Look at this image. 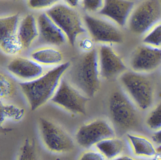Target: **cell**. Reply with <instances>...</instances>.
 Here are the masks:
<instances>
[{"label":"cell","mask_w":161,"mask_h":160,"mask_svg":"<svg viewBox=\"0 0 161 160\" xmlns=\"http://www.w3.org/2000/svg\"><path fill=\"white\" fill-rule=\"evenodd\" d=\"M70 67V62H64L49 69L35 80L19 83L32 111H35L51 101Z\"/></svg>","instance_id":"1"},{"label":"cell","mask_w":161,"mask_h":160,"mask_svg":"<svg viewBox=\"0 0 161 160\" xmlns=\"http://www.w3.org/2000/svg\"><path fill=\"white\" fill-rule=\"evenodd\" d=\"M68 81L88 98L100 88L101 76L97 46L85 52L69 70Z\"/></svg>","instance_id":"2"},{"label":"cell","mask_w":161,"mask_h":160,"mask_svg":"<svg viewBox=\"0 0 161 160\" xmlns=\"http://www.w3.org/2000/svg\"><path fill=\"white\" fill-rule=\"evenodd\" d=\"M123 91L140 110L146 111L153 105L155 88L153 81L146 74L126 71L119 76Z\"/></svg>","instance_id":"3"},{"label":"cell","mask_w":161,"mask_h":160,"mask_svg":"<svg viewBox=\"0 0 161 160\" xmlns=\"http://www.w3.org/2000/svg\"><path fill=\"white\" fill-rule=\"evenodd\" d=\"M108 108L113 125L118 130L130 131L139 125V109L123 89H115L111 93Z\"/></svg>","instance_id":"4"},{"label":"cell","mask_w":161,"mask_h":160,"mask_svg":"<svg viewBox=\"0 0 161 160\" xmlns=\"http://www.w3.org/2000/svg\"><path fill=\"white\" fill-rule=\"evenodd\" d=\"M47 12L65 33L71 45H75L80 36L88 33L80 8L62 3Z\"/></svg>","instance_id":"5"},{"label":"cell","mask_w":161,"mask_h":160,"mask_svg":"<svg viewBox=\"0 0 161 160\" xmlns=\"http://www.w3.org/2000/svg\"><path fill=\"white\" fill-rule=\"evenodd\" d=\"M161 21L160 0H144L134 8L127 24L132 33L145 36Z\"/></svg>","instance_id":"6"},{"label":"cell","mask_w":161,"mask_h":160,"mask_svg":"<svg viewBox=\"0 0 161 160\" xmlns=\"http://www.w3.org/2000/svg\"><path fill=\"white\" fill-rule=\"evenodd\" d=\"M88 34L97 44H120L124 40L117 25L99 14L83 13Z\"/></svg>","instance_id":"7"},{"label":"cell","mask_w":161,"mask_h":160,"mask_svg":"<svg viewBox=\"0 0 161 160\" xmlns=\"http://www.w3.org/2000/svg\"><path fill=\"white\" fill-rule=\"evenodd\" d=\"M23 13L5 12L0 16V46L5 54L17 56L24 50L18 32Z\"/></svg>","instance_id":"8"},{"label":"cell","mask_w":161,"mask_h":160,"mask_svg":"<svg viewBox=\"0 0 161 160\" xmlns=\"http://www.w3.org/2000/svg\"><path fill=\"white\" fill-rule=\"evenodd\" d=\"M90 99L64 78L51 101L73 114L85 115Z\"/></svg>","instance_id":"9"},{"label":"cell","mask_w":161,"mask_h":160,"mask_svg":"<svg viewBox=\"0 0 161 160\" xmlns=\"http://www.w3.org/2000/svg\"><path fill=\"white\" fill-rule=\"evenodd\" d=\"M39 126L42 141L49 150L61 153L73 149L74 147L73 139L56 123L45 118H40Z\"/></svg>","instance_id":"10"},{"label":"cell","mask_w":161,"mask_h":160,"mask_svg":"<svg viewBox=\"0 0 161 160\" xmlns=\"http://www.w3.org/2000/svg\"><path fill=\"white\" fill-rule=\"evenodd\" d=\"M116 136L113 124L103 119L95 120L82 125L77 131V143L85 148H90L99 142Z\"/></svg>","instance_id":"11"},{"label":"cell","mask_w":161,"mask_h":160,"mask_svg":"<svg viewBox=\"0 0 161 160\" xmlns=\"http://www.w3.org/2000/svg\"><path fill=\"white\" fill-rule=\"evenodd\" d=\"M161 66V48L144 43L135 49L130 57V67L135 72L147 74Z\"/></svg>","instance_id":"12"},{"label":"cell","mask_w":161,"mask_h":160,"mask_svg":"<svg viewBox=\"0 0 161 160\" xmlns=\"http://www.w3.org/2000/svg\"><path fill=\"white\" fill-rule=\"evenodd\" d=\"M37 13L39 37L36 43L41 46L59 47L69 43V40L62 28L47 12Z\"/></svg>","instance_id":"13"},{"label":"cell","mask_w":161,"mask_h":160,"mask_svg":"<svg viewBox=\"0 0 161 160\" xmlns=\"http://www.w3.org/2000/svg\"><path fill=\"white\" fill-rule=\"evenodd\" d=\"M111 45L99 44L97 46L101 76L103 79H113L127 71L125 62Z\"/></svg>","instance_id":"14"},{"label":"cell","mask_w":161,"mask_h":160,"mask_svg":"<svg viewBox=\"0 0 161 160\" xmlns=\"http://www.w3.org/2000/svg\"><path fill=\"white\" fill-rule=\"evenodd\" d=\"M31 57L17 56L8 63L7 70L13 76L22 82L35 80L43 75L49 69Z\"/></svg>","instance_id":"15"},{"label":"cell","mask_w":161,"mask_h":160,"mask_svg":"<svg viewBox=\"0 0 161 160\" xmlns=\"http://www.w3.org/2000/svg\"><path fill=\"white\" fill-rule=\"evenodd\" d=\"M135 7V4L132 0H105L102 9L98 14L123 27L128 24Z\"/></svg>","instance_id":"16"},{"label":"cell","mask_w":161,"mask_h":160,"mask_svg":"<svg viewBox=\"0 0 161 160\" xmlns=\"http://www.w3.org/2000/svg\"><path fill=\"white\" fill-rule=\"evenodd\" d=\"M18 35L24 50L36 43L39 37L37 13L28 11L23 13Z\"/></svg>","instance_id":"17"},{"label":"cell","mask_w":161,"mask_h":160,"mask_svg":"<svg viewBox=\"0 0 161 160\" xmlns=\"http://www.w3.org/2000/svg\"><path fill=\"white\" fill-rule=\"evenodd\" d=\"M126 139L133 153L136 157L150 159L158 152L154 142L145 136L128 133Z\"/></svg>","instance_id":"18"},{"label":"cell","mask_w":161,"mask_h":160,"mask_svg":"<svg viewBox=\"0 0 161 160\" xmlns=\"http://www.w3.org/2000/svg\"><path fill=\"white\" fill-rule=\"evenodd\" d=\"M30 56L44 67H54L64 63L63 53L54 46H39L31 51Z\"/></svg>","instance_id":"19"},{"label":"cell","mask_w":161,"mask_h":160,"mask_svg":"<svg viewBox=\"0 0 161 160\" xmlns=\"http://www.w3.org/2000/svg\"><path fill=\"white\" fill-rule=\"evenodd\" d=\"M95 147L107 160H113L123 155L126 148L124 140L116 136L103 140Z\"/></svg>","instance_id":"20"},{"label":"cell","mask_w":161,"mask_h":160,"mask_svg":"<svg viewBox=\"0 0 161 160\" xmlns=\"http://www.w3.org/2000/svg\"><path fill=\"white\" fill-rule=\"evenodd\" d=\"M1 101L8 102L12 100L17 94L18 87L14 80L5 72L0 73Z\"/></svg>","instance_id":"21"},{"label":"cell","mask_w":161,"mask_h":160,"mask_svg":"<svg viewBox=\"0 0 161 160\" xmlns=\"http://www.w3.org/2000/svg\"><path fill=\"white\" fill-rule=\"evenodd\" d=\"M1 102V124L6 119L19 120L24 116L25 110L23 108L8 102Z\"/></svg>","instance_id":"22"},{"label":"cell","mask_w":161,"mask_h":160,"mask_svg":"<svg viewBox=\"0 0 161 160\" xmlns=\"http://www.w3.org/2000/svg\"><path fill=\"white\" fill-rule=\"evenodd\" d=\"M29 11L35 13L47 12L59 4L62 0H23Z\"/></svg>","instance_id":"23"},{"label":"cell","mask_w":161,"mask_h":160,"mask_svg":"<svg viewBox=\"0 0 161 160\" xmlns=\"http://www.w3.org/2000/svg\"><path fill=\"white\" fill-rule=\"evenodd\" d=\"M145 123L147 127L153 132L161 130V101L148 114Z\"/></svg>","instance_id":"24"},{"label":"cell","mask_w":161,"mask_h":160,"mask_svg":"<svg viewBox=\"0 0 161 160\" xmlns=\"http://www.w3.org/2000/svg\"><path fill=\"white\" fill-rule=\"evenodd\" d=\"M17 160H38L33 141L26 139L19 150Z\"/></svg>","instance_id":"25"},{"label":"cell","mask_w":161,"mask_h":160,"mask_svg":"<svg viewBox=\"0 0 161 160\" xmlns=\"http://www.w3.org/2000/svg\"><path fill=\"white\" fill-rule=\"evenodd\" d=\"M142 41L144 44L161 48V21L143 36Z\"/></svg>","instance_id":"26"},{"label":"cell","mask_w":161,"mask_h":160,"mask_svg":"<svg viewBox=\"0 0 161 160\" xmlns=\"http://www.w3.org/2000/svg\"><path fill=\"white\" fill-rule=\"evenodd\" d=\"M105 0H82L80 9L83 13L98 14L102 9Z\"/></svg>","instance_id":"27"},{"label":"cell","mask_w":161,"mask_h":160,"mask_svg":"<svg viewBox=\"0 0 161 160\" xmlns=\"http://www.w3.org/2000/svg\"><path fill=\"white\" fill-rule=\"evenodd\" d=\"M76 43L85 52L92 51L96 46V42L88 33H86L80 36L77 39L76 44Z\"/></svg>","instance_id":"28"},{"label":"cell","mask_w":161,"mask_h":160,"mask_svg":"<svg viewBox=\"0 0 161 160\" xmlns=\"http://www.w3.org/2000/svg\"><path fill=\"white\" fill-rule=\"evenodd\" d=\"M79 160H107L99 151H89L84 152Z\"/></svg>","instance_id":"29"},{"label":"cell","mask_w":161,"mask_h":160,"mask_svg":"<svg viewBox=\"0 0 161 160\" xmlns=\"http://www.w3.org/2000/svg\"><path fill=\"white\" fill-rule=\"evenodd\" d=\"M62 1L63 3L69 6L80 9L82 0H62Z\"/></svg>","instance_id":"30"},{"label":"cell","mask_w":161,"mask_h":160,"mask_svg":"<svg viewBox=\"0 0 161 160\" xmlns=\"http://www.w3.org/2000/svg\"><path fill=\"white\" fill-rule=\"evenodd\" d=\"M153 141L158 145H161V130L154 132L152 136Z\"/></svg>","instance_id":"31"},{"label":"cell","mask_w":161,"mask_h":160,"mask_svg":"<svg viewBox=\"0 0 161 160\" xmlns=\"http://www.w3.org/2000/svg\"><path fill=\"white\" fill-rule=\"evenodd\" d=\"M113 160H142L141 159H138V158H136V157H132V156H130L129 155H121L120 157L116 158V159H114Z\"/></svg>","instance_id":"32"},{"label":"cell","mask_w":161,"mask_h":160,"mask_svg":"<svg viewBox=\"0 0 161 160\" xmlns=\"http://www.w3.org/2000/svg\"><path fill=\"white\" fill-rule=\"evenodd\" d=\"M149 160H161V152H157L153 157L149 159Z\"/></svg>","instance_id":"33"},{"label":"cell","mask_w":161,"mask_h":160,"mask_svg":"<svg viewBox=\"0 0 161 160\" xmlns=\"http://www.w3.org/2000/svg\"><path fill=\"white\" fill-rule=\"evenodd\" d=\"M23 0H14V1L16 2H20V1H22L23 2Z\"/></svg>","instance_id":"34"},{"label":"cell","mask_w":161,"mask_h":160,"mask_svg":"<svg viewBox=\"0 0 161 160\" xmlns=\"http://www.w3.org/2000/svg\"><path fill=\"white\" fill-rule=\"evenodd\" d=\"M12 1H14V0H12Z\"/></svg>","instance_id":"35"}]
</instances>
